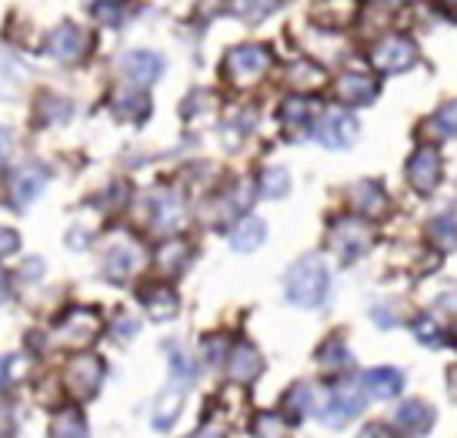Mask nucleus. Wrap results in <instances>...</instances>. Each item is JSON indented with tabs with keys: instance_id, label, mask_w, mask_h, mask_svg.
Wrapping results in <instances>:
<instances>
[{
	"instance_id": "1",
	"label": "nucleus",
	"mask_w": 457,
	"mask_h": 438,
	"mask_svg": "<svg viewBox=\"0 0 457 438\" xmlns=\"http://www.w3.org/2000/svg\"><path fill=\"white\" fill-rule=\"evenodd\" d=\"M284 288H287V298H291L294 305H301V308H320L330 291L328 268L320 265V258H301L287 271Z\"/></svg>"
},
{
	"instance_id": "2",
	"label": "nucleus",
	"mask_w": 457,
	"mask_h": 438,
	"mask_svg": "<svg viewBox=\"0 0 457 438\" xmlns=\"http://www.w3.org/2000/svg\"><path fill=\"white\" fill-rule=\"evenodd\" d=\"M374 245V232L361 218H341L334 221V228L328 232V248L337 255V261L351 265V261L364 258Z\"/></svg>"
},
{
	"instance_id": "3",
	"label": "nucleus",
	"mask_w": 457,
	"mask_h": 438,
	"mask_svg": "<svg viewBox=\"0 0 457 438\" xmlns=\"http://www.w3.org/2000/svg\"><path fill=\"white\" fill-rule=\"evenodd\" d=\"M361 409H364V388L357 385V382H341V385L330 388L324 405L314 409V412H318V418L324 425L344 428L351 418L361 415Z\"/></svg>"
},
{
	"instance_id": "4",
	"label": "nucleus",
	"mask_w": 457,
	"mask_h": 438,
	"mask_svg": "<svg viewBox=\"0 0 457 438\" xmlns=\"http://www.w3.org/2000/svg\"><path fill=\"white\" fill-rule=\"evenodd\" d=\"M267 67H270V54L261 44H241V47L228 51V57H224V74L237 88L257 84L267 74Z\"/></svg>"
},
{
	"instance_id": "5",
	"label": "nucleus",
	"mask_w": 457,
	"mask_h": 438,
	"mask_svg": "<svg viewBox=\"0 0 457 438\" xmlns=\"http://www.w3.org/2000/svg\"><path fill=\"white\" fill-rule=\"evenodd\" d=\"M101 382H104V365L94 355H77L64 368V388L71 392V399L77 401L90 399L101 388Z\"/></svg>"
},
{
	"instance_id": "6",
	"label": "nucleus",
	"mask_w": 457,
	"mask_h": 438,
	"mask_svg": "<svg viewBox=\"0 0 457 438\" xmlns=\"http://www.w3.org/2000/svg\"><path fill=\"white\" fill-rule=\"evenodd\" d=\"M97 335H101V318L90 308H74L71 315H64V322L57 324V341L67 349H84Z\"/></svg>"
},
{
	"instance_id": "7",
	"label": "nucleus",
	"mask_w": 457,
	"mask_h": 438,
	"mask_svg": "<svg viewBox=\"0 0 457 438\" xmlns=\"http://www.w3.org/2000/svg\"><path fill=\"white\" fill-rule=\"evenodd\" d=\"M407 181L420 194H431L441 184V155H437V147L424 144V147H418L411 155V161H407Z\"/></svg>"
},
{
	"instance_id": "8",
	"label": "nucleus",
	"mask_w": 457,
	"mask_h": 438,
	"mask_svg": "<svg viewBox=\"0 0 457 438\" xmlns=\"http://www.w3.org/2000/svg\"><path fill=\"white\" fill-rule=\"evenodd\" d=\"M374 67L378 71H387V74H397V71H407V67L418 61V47L407 38H384L378 47H374Z\"/></svg>"
},
{
	"instance_id": "9",
	"label": "nucleus",
	"mask_w": 457,
	"mask_h": 438,
	"mask_svg": "<svg viewBox=\"0 0 457 438\" xmlns=\"http://www.w3.org/2000/svg\"><path fill=\"white\" fill-rule=\"evenodd\" d=\"M357 138V121L347 111H330L324 114V121L318 124V141L324 147H334V151H344V147H351Z\"/></svg>"
},
{
	"instance_id": "10",
	"label": "nucleus",
	"mask_w": 457,
	"mask_h": 438,
	"mask_svg": "<svg viewBox=\"0 0 457 438\" xmlns=\"http://www.w3.org/2000/svg\"><path fill=\"white\" fill-rule=\"evenodd\" d=\"M334 94L344 104H370L378 97V78H370L364 71H344L341 78L334 80Z\"/></svg>"
},
{
	"instance_id": "11",
	"label": "nucleus",
	"mask_w": 457,
	"mask_h": 438,
	"mask_svg": "<svg viewBox=\"0 0 457 438\" xmlns=\"http://www.w3.org/2000/svg\"><path fill=\"white\" fill-rule=\"evenodd\" d=\"M120 67H124V74H128L137 88H151L154 80L164 74V61L154 51H130L128 57L120 61Z\"/></svg>"
},
{
	"instance_id": "12",
	"label": "nucleus",
	"mask_w": 457,
	"mask_h": 438,
	"mask_svg": "<svg viewBox=\"0 0 457 438\" xmlns=\"http://www.w3.org/2000/svg\"><path fill=\"white\" fill-rule=\"evenodd\" d=\"M44 184H47V171L37 168V164H27L11 178V201L17 207H27L30 201H37Z\"/></svg>"
},
{
	"instance_id": "13",
	"label": "nucleus",
	"mask_w": 457,
	"mask_h": 438,
	"mask_svg": "<svg viewBox=\"0 0 457 438\" xmlns=\"http://www.w3.org/2000/svg\"><path fill=\"white\" fill-rule=\"evenodd\" d=\"M397 425H401V432L411 438H420V435H428L434 425V409L428 405V401H420V399H411L404 401L401 409H397V418H394Z\"/></svg>"
},
{
	"instance_id": "14",
	"label": "nucleus",
	"mask_w": 457,
	"mask_h": 438,
	"mask_svg": "<svg viewBox=\"0 0 457 438\" xmlns=\"http://www.w3.org/2000/svg\"><path fill=\"white\" fill-rule=\"evenodd\" d=\"M264 368V361L257 355V349L251 345H234V351L228 355V378L230 382H237V385H251L257 375Z\"/></svg>"
},
{
	"instance_id": "15",
	"label": "nucleus",
	"mask_w": 457,
	"mask_h": 438,
	"mask_svg": "<svg viewBox=\"0 0 457 438\" xmlns=\"http://www.w3.org/2000/svg\"><path fill=\"white\" fill-rule=\"evenodd\" d=\"M361 388L370 399H397L401 388H404V375L397 372V368H370L361 378Z\"/></svg>"
},
{
	"instance_id": "16",
	"label": "nucleus",
	"mask_w": 457,
	"mask_h": 438,
	"mask_svg": "<svg viewBox=\"0 0 457 438\" xmlns=\"http://www.w3.org/2000/svg\"><path fill=\"white\" fill-rule=\"evenodd\" d=\"M104 265H107V278L111 282H128L130 274L140 268V251L130 241H120V245H114L107 251Z\"/></svg>"
},
{
	"instance_id": "17",
	"label": "nucleus",
	"mask_w": 457,
	"mask_h": 438,
	"mask_svg": "<svg viewBox=\"0 0 457 438\" xmlns=\"http://www.w3.org/2000/svg\"><path fill=\"white\" fill-rule=\"evenodd\" d=\"M84 51H87V38H84V30L74 24H64L51 38V54L61 57V61H77Z\"/></svg>"
},
{
	"instance_id": "18",
	"label": "nucleus",
	"mask_w": 457,
	"mask_h": 438,
	"mask_svg": "<svg viewBox=\"0 0 457 438\" xmlns=\"http://www.w3.org/2000/svg\"><path fill=\"white\" fill-rule=\"evenodd\" d=\"M140 305L147 308L154 322H167V318L178 315V295L170 288H147V291H140Z\"/></svg>"
},
{
	"instance_id": "19",
	"label": "nucleus",
	"mask_w": 457,
	"mask_h": 438,
	"mask_svg": "<svg viewBox=\"0 0 457 438\" xmlns=\"http://www.w3.org/2000/svg\"><path fill=\"white\" fill-rule=\"evenodd\" d=\"M311 117H314V101H307V97H287L284 107H280V124L291 131H311Z\"/></svg>"
},
{
	"instance_id": "20",
	"label": "nucleus",
	"mask_w": 457,
	"mask_h": 438,
	"mask_svg": "<svg viewBox=\"0 0 457 438\" xmlns=\"http://www.w3.org/2000/svg\"><path fill=\"white\" fill-rule=\"evenodd\" d=\"M184 218V211H180V201L174 194H161V198H154V215H151V224L157 232H174Z\"/></svg>"
},
{
	"instance_id": "21",
	"label": "nucleus",
	"mask_w": 457,
	"mask_h": 438,
	"mask_svg": "<svg viewBox=\"0 0 457 438\" xmlns=\"http://www.w3.org/2000/svg\"><path fill=\"white\" fill-rule=\"evenodd\" d=\"M264 234H267L264 221H261V218H244L241 224L230 232V245L237 248V251H254V248L264 241Z\"/></svg>"
},
{
	"instance_id": "22",
	"label": "nucleus",
	"mask_w": 457,
	"mask_h": 438,
	"mask_svg": "<svg viewBox=\"0 0 457 438\" xmlns=\"http://www.w3.org/2000/svg\"><path fill=\"white\" fill-rule=\"evenodd\" d=\"M187 258H191V245H187V241H178V238L164 241L161 251H157V265H161L164 274H178V271L187 265Z\"/></svg>"
},
{
	"instance_id": "23",
	"label": "nucleus",
	"mask_w": 457,
	"mask_h": 438,
	"mask_svg": "<svg viewBox=\"0 0 457 438\" xmlns=\"http://www.w3.org/2000/svg\"><path fill=\"white\" fill-rule=\"evenodd\" d=\"M354 205H357V211H364V215H381L384 207H387V194H384L374 181H361L354 188Z\"/></svg>"
},
{
	"instance_id": "24",
	"label": "nucleus",
	"mask_w": 457,
	"mask_h": 438,
	"mask_svg": "<svg viewBox=\"0 0 457 438\" xmlns=\"http://www.w3.org/2000/svg\"><path fill=\"white\" fill-rule=\"evenodd\" d=\"M54 438H87V425H84V415L77 409H64V412L54 415Z\"/></svg>"
},
{
	"instance_id": "25",
	"label": "nucleus",
	"mask_w": 457,
	"mask_h": 438,
	"mask_svg": "<svg viewBox=\"0 0 457 438\" xmlns=\"http://www.w3.org/2000/svg\"><path fill=\"white\" fill-rule=\"evenodd\" d=\"M431 238L441 251H454L457 248V215L454 211H445V215H437V218L431 221Z\"/></svg>"
},
{
	"instance_id": "26",
	"label": "nucleus",
	"mask_w": 457,
	"mask_h": 438,
	"mask_svg": "<svg viewBox=\"0 0 457 438\" xmlns=\"http://www.w3.org/2000/svg\"><path fill=\"white\" fill-rule=\"evenodd\" d=\"M114 114L124 117V121H140L147 114V97L137 90H120L114 97Z\"/></svg>"
},
{
	"instance_id": "27",
	"label": "nucleus",
	"mask_w": 457,
	"mask_h": 438,
	"mask_svg": "<svg viewBox=\"0 0 457 438\" xmlns=\"http://www.w3.org/2000/svg\"><path fill=\"white\" fill-rule=\"evenodd\" d=\"M180 405H184L180 388H174V392H164V395H161V401H157V412H154V425H157V428L170 425V422L180 415Z\"/></svg>"
},
{
	"instance_id": "28",
	"label": "nucleus",
	"mask_w": 457,
	"mask_h": 438,
	"mask_svg": "<svg viewBox=\"0 0 457 438\" xmlns=\"http://www.w3.org/2000/svg\"><path fill=\"white\" fill-rule=\"evenodd\" d=\"M414 335H418L420 345H428V349H441L447 338H445V328L437 324V318L431 315H420L418 322H414Z\"/></svg>"
},
{
	"instance_id": "29",
	"label": "nucleus",
	"mask_w": 457,
	"mask_h": 438,
	"mask_svg": "<svg viewBox=\"0 0 457 438\" xmlns=\"http://www.w3.org/2000/svg\"><path fill=\"white\" fill-rule=\"evenodd\" d=\"M254 432L257 438H287V425L278 412H261L254 418Z\"/></svg>"
},
{
	"instance_id": "30",
	"label": "nucleus",
	"mask_w": 457,
	"mask_h": 438,
	"mask_svg": "<svg viewBox=\"0 0 457 438\" xmlns=\"http://www.w3.org/2000/svg\"><path fill=\"white\" fill-rule=\"evenodd\" d=\"M261 184H264V188H261L264 198H284V194L291 191V178H287V171H280V168L264 171Z\"/></svg>"
},
{
	"instance_id": "31",
	"label": "nucleus",
	"mask_w": 457,
	"mask_h": 438,
	"mask_svg": "<svg viewBox=\"0 0 457 438\" xmlns=\"http://www.w3.org/2000/svg\"><path fill=\"white\" fill-rule=\"evenodd\" d=\"M291 80H294V88H304V90L320 88V84H324V71H318L314 64H297L291 71Z\"/></svg>"
},
{
	"instance_id": "32",
	"label": "nucleus",
	"mask_w": 457,
	"mask_h": 438,
	"mask_svg": "<svg viewBox=\"0 0 457 438\" xmlns=\"http://www.w3.org/2000/svg\"><path fill=\"white\" fill-rule=\"evenodd\" d=\"M274 4H278V0H234V11L241 13V17L261 21V17H267V13L274 11Z\"/></svg>"
},
{
	"instance_id": "33",
	"label": "nucleus",
	"mask_w": 457,
	"mask_h": 438,
	"mask_svg": "<svg viewBox=\"0 0 457 438\" xmlns=\"http://www.w3.org/2000/svg\"><path fill=\"white\" fill-rule=\"evenodd\" d=\"M434 128H437V134H445V138L457 134V101L445 104V107L434 114Z\"/></svg>"
},
{
	"instance_id": "34",
	"label": "nucleus",
	"mask_w": 457,
	"mask_h": 438,
	"mask_svg": "<svg viewBox=\"0 0 457 438\" xmlns=\"http://www.w3.org/2000/svg\"><path fill=\"white\" fill-rule=\"evenodd\" d=\"M320 365H324V368H328L330 365V372H337V368H341V365H347V349H344L341 341H328V345H324V349H320Z\"/></svg>"
},
{
	"instance_id": "35",
	"label": "nucleus",
	"mask_w": 457,
	"mask_h": 438,
	"mask_svg": "<svg viewBox=\"0 0 457 438\" xmlns=\"http://www.w3.org/2000/svg\"><path fill=\"white\" fill-rule=\"evenodd\" d=\"M287 412H294L297 418L307 412H314V405H311V388L307 385L291 388V395H287Z\"/></svg>"
},
{
	"instance_id": "36",
	"label": "nucleus",
	"mask_w": 457,
	"mask_h": 438,
	"mask_svg": "<svg viewBox=\"0 0 457 438\" xmlns=\"http://www.w3.org/2000/svg\"><path fill=\"white\" fill-rule=\"evenodd\" d=\"M17 245H21L17 232H11V228H0V258L13 255V251H17Z\"/></svg>"
},
{
	"instance_id": "37",
	"label": "nucleus",
	"mask_w": 457,
	"mask_h": 438,
	"mask_svg": "<svg viewBox=\"0 0 457 438\" xmlns=\"http://www.w3.org/2000/svg\"><path fill=\"white\" fill-rule=\"evenodd\" d=\"M357 438H394V432L391 428H384V425H368Z\"/></svg>"
},
{
	"instance_id": "38",
	"label": "nucleus",
	"mask_w": 457,
	"mask_h": 438,
	"mask_svg": "<svg viewBox=\"0 0 457 438\" xmlns=\"http://www.w3.org/2000/svg\"><path fill=\"white\" fill-rule=\"evenodd\" d=\"M13 365H17V358H0V385H7V382H13Z\"/></svg>"
},
{
	"instance_id": "39",
	"label": "nucleus",
	"mask_w": 457,
	"mask_h": 438,
	"mask_svg": "<svg viewBox=\"0 0 457 438\" xmlns=\"http://www.w3.org/2000/svg\"><path fill=\"white\" fill-rule=\"evenodd\" d=\"M7 155H11V134L0 128V168H4V161H7Z\"/></svg>"
},
{
	"instance_id": "40",
	"label": "nucleus",
	"mask_w": 457,
	"mask_h": 438,
	"mask_svg": "<svg viewBox=\"0 0 457 438\" xmlns=\"http://www.w3.org/2000/svg\"><path fill=\"white\" fill-rule=\"evenodd\" d=\"M191 438H224V432L214 428V425H207V428H201V432H194Z\"/></svg>"
},
{
	"instance_id": "41",
	"label": "nucleus",
	"mask_w": 457,
	"mask_h": 438,
	"mask_svg": "<svg viewBox=\"0 0 457 438\" xmlns=\"http://www.w3.org/2000/svg\"><path fill=\"white\" fill-rule=\"evenodd\" d=\"M4 298H7V274L0 271V301H4Z\"/></svg>"
},
{
	"instance_id": "42",
	"label": "nucleus",
	"mask_w": 457,
	"mask_h": 438,
	"mask_svg": "<svg viewBox=\"0 0 457 438\" xmlns=\"http://www.w3.org/2000/svg\"><path fill=\"white\" fill-rule=\"evenodd\" d=\"M447 4H454V7H457V0H447Z\"/></svg>"
}]
</instances>
